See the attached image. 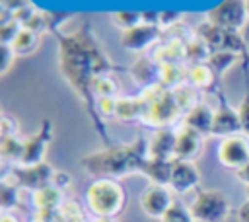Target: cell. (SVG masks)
Listing matches in <instances>:
<instances>
[{
  "mask_svg": "<svg viewBox=\"0 0 249 222\" xmlns=\"http://www.w3.org/2000/svg\"><path fill=\"white\" fill-rule=\"evenodd\" d=\"M2 2V10H6V12H10V14H14V12H18V10H21V8H27V6H33L29 0H0Z\"/></svg>",
  "mask_w": 249,
  "mask_h": 222,
  "instance_id": "60d3db41",
  "label": "cell"
},
{
  "mask_svg": "<svg viewBox=\"0 0 249 222\" xmlns=\"http://www.w3.org/2000/svg\"><path fill=\"white\" fill-rule=\"evenodd\" d=\"M237 220L239 222H249V201L245 199L241 204H239V208H237Z\"/></svg>",
  "mask_w": 249,
  "mask_h": 222,
  "instance_id": "ee69618b",
  "label": "cell"
},
{
  "mask_svg": "<svg viewBox=\"0 0 249 222\" xmlns=\"http://www.w3.org/2000/svg\"><path fill=\"white\" fill-rule=\"evenodd\" d=\"M210 55H212V51L208 49V45H206L200 37H196V33H195V37L187 41V49H185V64H187V66H193V64L208 62V56H210Z\"/></svg>",
  "mask_w": 249,
  "mask_h": 222,
  "instance_id": "d4e9b609",
  "label": "cell"
},
{
  "mask_svg": "<svg viewBox=\"0 0 249 222\" xmlns=\"http://www.w3.org/2000/svg\"><path fill=\"white\" fill-rule=\"evenodd\" d=\"M148 156L156 160H175V130L169 127L156 129L148 140Z\"/></svg>",
  "mask_w": 249,
  "mask_h": 222,
  "instance_id": "e0dca14e",
  "label": "cell"
},
{
  "mask_svg": "<svg viewBox=\"0 0 249 222\" xmlns=\"http://www.w3.org/2000/svg\"><path fill=\"white\" fill-rule=\"evenodd\" d=\"M179 19H181V12H160V21H158V25L161 27V31H165V29L177 25Z\"/></svg>",
  "mask_w": 249,
  "mask_h": 222,
  "instance_id": "74e56055",
  "label": "cell"
},
{
  "mask_svg": "<svg viewBox=\"0 0 249 222\" xmlns=\"http://www.w3.org/2000/svg\"><path fill=\"white\" fill-rule=\"evenodd\" d=\"M70 183H72V179H70V175H68L66 171H54V177H53V183H51V185H54L56 189L64 191Z\"/></svg>",
  "mask_w": 249,
  "mask_h": 222,
  "instance_id": "b9f144b4",
  "label": "cell"
},
{
  "mask_svg": "<svg viewBox=\"0 0 249 222\" xmlns=\"http://www.w3.org/2000/svg\"><path fill=\"white\" fill-rule=\"evenodd\" d=\"M0 130H2V138L18 136V130H19L18 121L14 117H10V115H2V127H0Z\"/></svg>",
  "mask_w": 249,
  "mask_h": 222,
  "instance_id": "f35d334b",
  "label": "cell"
},
{
  "mask_svg": "<svg viewBox=\"0 0 249 222\" xmlns=\"http://www.w3.org/2000/svg\"><path fill=\"white\" fill-rule=\"evenodd\" d=\"M235 175H237V179L247 187V185H249V162H247L241 169H237V171H235Z\"/></svg>",
  "mask_w": 249,
  "mask_h": 222,
  "instance_id": "f6af8a7d",
  "label": "cell"
},
{
  "mask_svg": "<svg viewBox=\"0 0 249 222\" xmlns=\"http://www.w3.org/2000/svg\"><path fill=\"white\" fill-rule=\"evenodd\" d=\"M237 115H239L241 130H243L245 134H249V92H245L241 103L237 105Z\"/></svg>",
  "mask_w": 249,
  "mask_h": 222,
  "instance_id": "d590c367",
  "label": "cell"
},
{
  "mask_svg": "<svg viewBox=\"0 0 249 222\" xmlns=\"http://www.w3.org/2000/svg\"><path fill=\"white\" fill-rule=\"evenodd\" d=\"M140 208L146 216L150 218H160L167 212V208L173 204V199H171V191L169 187H163V185H154L150 183L142 193H140Z\"/></svg>",
  "mask_w": 249,
  "mask_h": 222,
  "instance_id": "7c38bea8",
  "label": "cell"
},
{
  "mask_svg": "<svg viewBox=\"0 0 249 222\" xmlns=\"http://www.w3.org/2000/svg\"><path fill=\"white\" fill-rule=\"evenodd\" d=\"M91 222H113V218H103V216H95V220Z\"/></svg>",
  "mask_w": 249,
  "mask_h": 222,
  "instance_id": "7dc6e473",
  "label": "cell"
},
{
  "mask_svg": "<svg viewBox=\"0 0 249 222\" xmlns=\"http://www.w3.org/2000/svg\"><path fill=\"white\" fill-rule=\"evenodd\" d=\"M148 140L136 138L130 144H117L109 146L91 154H86L80 160V166L89 175L101 177H123L130 173H142L148 162Z\"/></svg>",
  "mask_w": 249,
  "mask_h": 222,
  "instance_id": "7a4b0ae2",
  "label": "cell"
},
{
  "mask_svg": "<svg viewBox=\"0 0 249 222\" xmlns=\"http://www.w3.org/2000/svg\"><path fill=\"white\" fill-rule=\"evenodd\" d=\"M56 214H58L60 222H86V214H84L82 206L72 199L64 201Z\"/></svg>",
  "mask_w": 249,
  "mask_h": 222,
  "instance_id": "1f68e13d",
  "label": "cell"
},
{
  "mask_svg": "<svg viewBox=\"0 0 249 222\" xmlns=\"http://www.w3.org/2000/svg\"><path fill=\"white\" fill-rule=\"evenodd\" d=\"M0 154H2L4 160H10V162L19 164L21 154H23V140L18 138V136L2 138V142H0Z\"/></svg>",
  "mask_w": 249,
  "mask_h": 222,
  "instance_id": "f546056e",
  "label": "cell"
},
{
  "mask_svg": "<svg viewBox=\"0 0 249 222\" xmlns=\"http://www.w3.org/2000/svg\"><path fill=\"white\" fill-rule=\"evenodd\" d=\"M91 92L97 95V99H101V97H117L119 84L115 82V78L111 74H101L91 82Z\"/></svg>",
  "mask_w": 249,
  "mask_h": 222,
  "instance_id": "f1b7e54d",
  "label": "cell"
},
{
  "mask_svg": "<svg viewBox=\"0 0 249 222\" xmlns=\"http://www.w3.org/2000/svg\"><path fill=\"white\" fill-rule=\"evenodd\" d=\"M161 35H163V31H161L160 25L140 23V25H136L132 29L123 31V35H121V47H124L130 53H144L154 43H158Z\"/></svg>",
  "mask_w": 249,
  "mask_h": 222,
  "instance_id": "8fae6325",
  "label": "cell"
},
{
  "mask_svg": "<svg viewBox=\"0 0 249 222\" xmlns=\"http://www.w3.org/2000/svg\"><path fill=\"white\" fill-rule=\"evenodd\" d=\"M148 109L146 99L142 97V93L138 95H130V97H119L117 99V113L115 117L119 121H142L144 113Z\"/></svg>",
  "mask_w": 249,
  "mask_h": 222,
  "instance_id": "ffe728a7",
  "label": "cell"
},
{
  "mask_svg": "<svg viewBox=\"0 0 249 222\" xmlns=\"http://www.w3.org/2000/svg\"><path fill=\"white\" fill-rule=\"evenodd\" d=\"M161 222H196V220H195V216H193L189 206H185L179 201H173V204L161 216Z\"/></svg>",
  "mask_w": 249,
  "mask_h": 222,
  "instance_id": "d6a6232c",
  "label": "cell"
},
{
  "mask_svg": "<svg viewBox=\"0 0 249 222\" xmlns=\"http://www.w3.org/2000/svg\"><path fill=\"white\" fill-rule=\"evenodd\" d=\"M202 138H204L202 134H198L196 130L185 125L179 130H175V160L193 162L202 150Z\"/></svg>",
  "mask_w": 249,
  "mask_h": 222,
  "instance_id": "9a60e30c",
  "label": "cell"
},
{
  "mask_svg": "<svg viewBox=\"0 0 249 222\" xmlns=\"http://www.w3.org/2000/svg\"><path fill=\"white\" fill-rule=\"evenodd\" d=\"M0 51H2V68H0V72L6 74L12 66V60L16 58V53L12 51L10 45H2V43H0Z\"/></svg>",
  "mask_w": 249,
  "mask_h": 222,
  "instance_id": "ab89813d",
  "label": "cell"
},
{
  "mask_svg": "<svg viewBox=\"0 0 249 222\" xmlns=\"http://www.w3.org/2000/svg\"><path fill=\"white\" fill-rule=\"evenodd\" d=\"M86 203H88V208L95 216L113 218L124 206V191L117 179L101 177V179H95L88 187Z\"/></svg>",
  "mask_w": 249,
  "mask_h": 222,
  "instance_id": "277c9868",
  "label": "cell"
},
{
  "mask_svg": "<svg viewBox=\"0 0 249 222\" xmlns=\"http://www.w3.org/2000/svg\"><path fill=\"white\" fill-rule=\"evenodd\" d=\"M185 49H187V41L169 37L163 43L156 45L154 51H150L148 55L160 66L161 64H185Z\"/></svg>",
  "mask_w": 249,
  "mask_h": 222,
  "instance_id": "2e32d148",
  "label": "cell"
},
{
  "mask_svg": "<svg viewBox=\"0 0 249 222\" xmlns=\"http://www.w3.org/2000/svg\"><path fill=\"white\" fill-rule=\"evenodd\" d=\"M140 93L148 103V109L142 117L144 125L154 129H165V127H171L183 115L173 97V92L167 90L163 84L158 82L154 86H148Z\"/></svg>",
  "mask_w": 249,
  "mask_h": 222,
  "instance_id": "3957f363",
  "label": "cell"
},
{
  "mask_svg": "<svg viewBox=\"0 0 249 222\" xmlns=\"http://www.w3.org/2000/svg\"><path fill=\"white\" fill-rule=\"evenodd\" d=\"M31 201L37 212H56L64 203V195L54 185H47L35 193H31Z\"/></svg>",
  "mask_w": 249,
  "mask_h": 222,
  "instance_id": "44dd1931",
  "label": "cell"
},
{
  "mask_svg": "<svg viewBox=\"0 0 249 222\" xmlns=\"http://www.w3.org/2000/svg\"><path fill=\"white\" fill-rule=\"evenodd\" d=\"M113 21L117 27L126 31V29H132V27L142 23V12H115Z\"/></svg>",
  "mask_w": 249,
  "mask_h": 222,
  "instance_id": "836d02e7",
  "label": "cell"
},
{
  "mask_svg": "<svg viewBox=\"0 0 249 222\" xmlns=\"http://www.w3.org/2000/svg\"><path fill=\"white\" fill-rule=\"evenodd\" d=\"M195 33L208 45V49L212 53L214 51H231L239 56H247V45H245L241 33L235 29H226V27H218L210 21H204L195 29Z\"/></svg>",
  "mask_w": 249,
  "mask_h": 222,
  "instance_id": "8992f818",
  "label": "cell"
},
{
  "mask_svg": "<svg viewBox=\"0 0 249 222\" xmlns=\"http://www.w3.org/2000/svg\"><path fill=\"white\" fill-rule=\"evenodd\" d=\"M58 39V66L60 74L82 97L84 105L91 101V82L111 72V60L105 56L95 33L88 21H82L78 29L70 33L54 31Z\"/></svg>",
  "mask_w": 249,
  "mask_h": 222,
  "instance_id": "6da1fadb",
  "label": "cell"
},
{
  "mask_svg": "<svg viewBox=\"0 0 249 222\" xmlns=\"http://www.w3.org/2000/svg\"><path fill=\"white\" fill-rule=\"evenodd\" d=\"M245 6H247V16H249V0H245Z\"/></svg>",
  "mask_w": 249,
  "mask_h": 222,
  "instance_id": "681fc988",
  "label": "cell"
},
{
  "mask_svg": "<svg viewBox=\"0 0 249 222\" xmlns=\"http://www.w3.org/2000/svg\"><path fill=\"white\" fill-rule=\"evenodd\" d=\"M218 162L230 169H241L249 162V134H231L220 140L216 150Z\"/></svg>",
  "mask_w": 249,
  "mask_h": 222,
  "instance_id": "9c48e42d",
  "label": "cell"
},
{
  "mask_svg": "<svg viewBox=\"0 0 249 222\" xmlns=\"http://www.w3.org/2000/svg\"><path fill=\"white\" fill-rule=\"evenodd\" d=\"M171 167H173V160H156V158H148V162H146L142 173H144L154 185L169 187Z\"/></svg>",
  "mask_w": 249,
  "mask_h": 222,
  "instance_id": "7402d4cb",
  "label": "cell"
},
{
  "mask_svg": "<svg viewBox=\"0 0 249 222\" xmlns=\"http://www.w3.org/2000/svg\"><path fill=\"white\" fill-rule=\"evenodd\" d=\"M241 130V123H239V115L237 109L230 107L224 99L220 103L218 109H214V121H212V134L216 136H231V134H239Z\"/></svg>",
  "mask_w": 249,
  "mask_h": 222,
  "instance_id": "5bb4252c",
  "label": "cell"
},
{
  "mask_svg": "<svg viewBox=\"0 0 249 222\" xmlns=\"http://www.w3.org/2000/svg\"><path fill=\"white\" fill-rule=\"evenodd\" d=\"M189 208L196 222H226L230 216V201L218 189L198 191Z\"/></svg>",
  "mask_w": 249,
  "mask_h": 222,
  "instance_id": "5b68a950",
  "label": "cell"
},
{
  "mask_svg": "<svg viewBox=\"0 0 249 222\" xmlns=\"http://www.w3.org/2000/svg\"><path fill=\"white\" fill-rule=\"evenodd\" d=\"M56 212H58V210H56ZM56 212H37V214L31 218V222H60Z\"/></svg>",
  "mask_w": 249,
  "mask_h": 222,
  "instance_id": "7bdbcfd3",
  "label": "cell"
},
{
  "mask_svg": "<svg viewBox=\"0 0 249 222\" xmlns=\"http://www.w3.org/2000/svg\"><path fill=\"white\" fill-rule=\"evenodd\" d=\"M160 84H163L167 90H175L177 86L187 84V66L185 64H161Z\"/></svg>",
  "mask_w": 249,
  "mask_h": 222,
  "instance_id": "cb8c5ba5",
  "label": "cell"
},
{
  "mask_svg": "<svg viewBox=\"0 0 249 222\" xmlns=\"http://www.w3.org/2000/svg\"><path fill=\"white\" fill-rule=\"evenodd\" d=\"M128 72H130V78L134 80V84L142 86V90L160 82V64L150 55L136 58Z\"/></svg>",
  "mask_w": 249,
  "mask_h": 222,
  "instance_id": "ac0fdd59",
  "label": "cell"
},
{
  "mask_svg": "<svg viewBox=\"0 0 249 222\" xmlns=\"http://www.w3.org/2000/svg\"><path fill=\"white\" fill-rule=\"evenodd\" d=\"M51 140H53V123L51 121H43L35 134L23 138V154H21L19 166L41 164L43 156H45V150H47Z\"/></svg>",
  "mask_w": 249,
  "mask_h": 222,
  "instance_id": "30bf717a",
  "label": "cell"
},
{
  "mask_svg": "<svg viewBox=\"0 0 249 222\" xmlns=\"http://www.w3.org/2000/svg\"><path fill=\"white\" fill-rule=\"evenodd\" d=\"M21 27L23 25L19 21H16V19H10V21L2 23L0 25V43L2 45H12L14 39H16V35L21 31Z\"/></svg>",
  "mask_w": 249,
  "mask_h": 222,
  "instance_id": "e575fe53",
  "label": "cell"
},
{
  "mask_svg": "<svg viewBox=\"0 0 249 222\" xmlns=\"http://www.w3.org/2000/svg\"><path fill=\"white\" fill-rule=\"evenodd\" d=\"M19 187L16 183H12L10 179L2 177V189H0V206L2 212H8L10 208H14L19 201Z\"/></svg>",
  "mask_w": 249,
  "mask_h": 222,
  "instance_id": "4dcf8cb0",
  "label": "cell"
},
{
  "mask_svg": "<svg viewBox=\"0 0 249 222\" xmlns=\"http://www.w3.org/2000/svg\"><path fill=\"white\" fill-rule=\"evenodd\" d=\"M216 80H218V76L208 66V62L187 66V82L191 86H195L196 90H208L210 86H214Z\"/></svg>",
  "mask_w": 249,
  "mask_h": 222,
  "instance_id": "603a6c76",
  "label": "cell"
},
{
  "mask_svg": "<svg viewBox=\"0 0 249 222\" xmlns=\"http://www.w3.org/2000/svg\"><path fill=\"white\" fill-rule=\"evenodd\" d=\"M171 92H173V97H175V101H177V105H179V109H181L183 115L189 113L195 105L200 103V101H198V90H196L195 86H191L189 82L177 86V88L171 90Z\"/></svg>",
  "mask_w": 249,
  "mask_h": 222,
  "instance_id": "4316f807",
  "label": "cell"
},
{
  "mask_svg": "<svg viewBox=\"0 0 249 222\" xmlns=\"http://www.w3.org/2000/svg\"><path fill=\"white\" fill-rule=\"evenodd\" d=\"M200 181V173L198 167L195 166V162L189 160H173V167H171V179H169V189L173 193H187L191 189H195Z\"/></svg>",
  "mask_w": 249,
  "mask_h": 222,
  "instance_id": "4fadbf2b",
  "label": "cell"
},
{
  "mask_svg": "<svg viewBox=\"0 0 249 222\" xmlns=\"http://www.w3.org/2000/svg\"><path fill=\"white\" fill-rule=\"evenodd\" d=\"M212 121H214V109H210V105H206L202 101L198 105H195L189 113L183 115V125L196 130L202 136L212 134Z\"/></svg>",
  "mask_w": 249,
  "mask_h": 222,
  "instance_id": "d6986e66",
  "label": "cell"
},
{
  "mask_svg": "<svg viewBox=\"0 0 249 222\" xmlns=\"http://www.w3.org/2000/svg\"><path fill=\"white\" fill-rule=\"evenodd\" d=\"M206 21H210L218 27L241 31L245 27V23L249 21L245 0H222L216 8H212L206 14Z\"/></svg>",
  "mask_w": 249,
  "mask_h": 222,
  "instance_id": "ba28073f",
  "label": "cell"
},
{
  "mask_svg": "<svg viewBox=\"0 0 249 222\" xmlns=\"http://www.w3.org/2000/svg\"><path fill=\"white\" fill-rule=\"evenodd\" d=\"M245 195H247V201H249V185L245 187Z\"/></svg>",
  "mask_w": 249,
  "mask_h": 222,
  "instance_id": "c3c4849f",
  "label": "cell"
},
{
  "mask_svg": "<svg viewBox=\"0 0 249 222\" xmlns=\"http://www.w3.org/2000/svg\"><path fill=\"white\" fill-rule=\"evenodd\" d=\"M0 222H21V218L18 216V214H14V212H2V216H0Z\"/></svg>",
  "mask_w": 249,
  "mask_h": 222,
  "instance_id": "bcb514c9",
  "label": "cell"
},
{
  "mask_svg": "<svg viewBox=\"0 0 249 222\" xmlns=\"http://www.w3.org/2000/svg\"><path fill=\"white\" fill-rule=\"evenodd\" d=\"M6 179H10L12 183H16L19 189H29L31 193L47 187L53 183V177H54V169L51 164L47 162H41V164H35V166H19L16 164L12 167L10 173L4 175Z\"/></svg>",
  "mask_w": 249,
  "mask_h": 222,
  "instance_id": "52a82bcc",
  "label": "cell"
},
{
  "mask_svg": "<svg viewBox=\"0 0 249 222\" xmlns=\"http://www.w3.org/2000/svg\"><path fill=\"white\" fill-rule=\"evenodd\" d=\"M10 47H12V51L16 55L27 56V55H31V53L37 51V47H39V33L21 27V31L16 35V39H14V43Z\"/></svg>",
  "mask_w": 249,
  "mask_h": 222,
  "instance_id": "484cf974",
  "label": "cell"
},
{
  "mask_svg": "<svg viewBox=\"0 0 249 222\" xmlns=\"http://www.w3.org/2000/svg\"><path fill=\"white\" fill-rule=\"evenodd\" d=\"M117 99L119 97H101L97 99V109L103 117H115L117 113Z\"/></svg>",
  "mask_w": 249,
  "mask_h": 222,
  "instance_id": "8d00e7d4",
  "label": "cell"
},
{
  "mask_svg": "<svg viewBox=\"0 0 249 222\" xmlns=\"http://www.w3.org/2000/svg\"><path fill=\"white\" fill-rule=\"evenodd\" d=\"M237 60H239V55H235L231 51H214L208 56V66L214 70V74L218 78H222Z\"/></svg>",
  "mask_w": 249,
  "mask_h": 222,
  "instance_id": "83f0119b",
  "label": "cell"
}]
</instances>
